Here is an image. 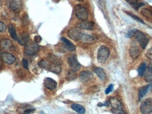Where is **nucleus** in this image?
Returning <instances> with one entry per match:
<instances>
[{"label": "nucleus", "mask_w": 152, "mask_h": 114, "mask_svg": "<svg viewBox=\"0 0 152 114\" xmlns=\"http://www.w3.org/2000/svg\"><path fill=\"white\" fill-rule=\"evenodd\" d=\"M110 52L107 47L102 46L100 47L97 54V59L100 63H104L110 56Z\"/></svg>", "instance_id": "1"}, {"label": "nucleus", "mask_w": 152, "mask_h": 114, "mask_svg": "<svg viewBox=\"0 0 152 114\" xmlns=\"http://www.w3.org/2000/svg\"><path fill=\"white\" fill-rule=\"evenodd\" d=\"M140 110L142 114H151L152 112V99L147 98L140 105Z\"/></svg>", "instance_id": "2"}, {"label": "nucleus", "mask_w": 152, "mask_h": 114, "mask_svg": "<svg viewBox=\"0 0 152 114\" xmlns=\"http://www.w3.org/2000/svg\"><path fill=\"white\" fill-rule=\"evenodd\" d=\"M76 16L78 19L82 21H86L88 17V13L87 9L80 5L76 6L75 7Z\"/></svg>", "instance_id": "3"}, {"label": "nucleus", "mask_w": 152, "mask_h": 114, "mask_svg": "<svg viewBox=\"0 0 152 114\" xmlns=\"http://www.w3.org/2000/svg\"><path fill=\"white\" fill-rule=\"evenodd\" d=\"M68 65L71 70L75 71H78L81 68V64L77 60L76 57L74 55H71L69 56L67 58Z\"/></svg>", "instance_id": "4"}, {"label": "nucleus", "mask_w": 152, "mask_h": 114, "mask_svg": "<svg viewBox=\"0 0 152 114\" xmlns=\"http://www.w3.org/2000/svg\"><path fill=\"white\" fill-rule=\"evenodd\" d=\"M134 36L139 42L141 47L143 49H145L149 42L148 39L146 37L145 34L140 31H135Z\"/></svg>", "instance_id": "5"}, {"label": "nucleus", "mask_w": 152, "mask_h": 114, "mask_svg": "<svg viewBox=\"0 0 152 114\" xmlns=\"http://www.w3.org/2000/svg\"><path fill=\"white\" fill-rule=\"evenodd\" d=\"M39 46L33 42H28L25 46L24 52L27 55H32L39 51Z\"/></svg>", "instance_id": "6"}, {"label": "nucleus", "mask_w": 152, "mask_h": 114, "mask_svg": "<svg viewBox=\"0 0 152 114\" xmlns=\"http://www.w3.org/2000/svg\"><path fill=\"white\" fill-rule=\"evenodd\" d=\"M82 32L78 28H70L67 32L68 36L75 41H80L82 34Z\"/></svg>", "instance_id": "7"}, {"label": "nucleus", "mask_w": 152, "mask_h": 114, "mask_svg": "<svg viewBox=\"0 0 152 114\" xmlns=\"http://www.w3.org/2000/svg\"><path fill=\"white\" fill-rule=\"evenodd\" d=\"M22 0H7L8 8L12 11H17L21 8Z\"/></svg>", "instance_id": "8"}, {"label": "nucleus", "mask_w": 152, "mask_h": 114, "mask_svg": "<svg viewBox=\"0 0 152 114\" xmlns=\"http://www.w3.org/2000/svg\"><path fill=\"white\" fill-rule=\"evenodd\" d=\"M76 27L83 30H94V23L92 21H83L82 22L78 23Z\"/></svg>", "instance_id": "9"}, {"label": "nucleus", "mask_w": 152, "mask_h": 114, "mask_svg": "<svg viewBox=\"0 0 152 114\" xmlns=\"http://www.w3.org/2000/svg\"><path fill=\"white\" fill-rule=\"evenodd\" d=\"M94 74L93 72L89 70L81 71L79 75L80 80L82 83H85L93 79Z\"/></svg>", "instance_id": "10"}, {"label": "nucleus", "mask_w": 152, "mask_h": 114, "mask_svg": "<svg viewBox=\"0 0 152 114\" xmlns=\"http://www.w3.org/2000/svg\"><path fill=\"white\" fill-rule=\"evenodd\" d=\"M1 48L6 51H14L15 47L11 41L8 39L1 40L0 42Z\"/></svg>", "instance_id": "11"}, {"label": "nucleus", "mask_w": 152, "mask_h": 114, "mask_svg": "<svg viewBox=\"0 0 152 114\" xmlns=\"http://www.w3.org/2000/svg\"><path fill=\"white\" fill-rule=\"evenodd\" d=\"M1 57L3 62L8 65L12 64L16 61L15 57L12 54L9 53H3L1 54Z\"/></svg>", "instance_id": "12"}, {"label": "nucleus", "mask_w": 152, "mask_h": 114, "mask_svg": "<svg viewBox=\"0 0 152 114\" xmlns=\"http://www.w3.org/2000/svg\"><path fill=\"white\" fill-rule=\"evenodd\" d=\"M45 88L49 90H53L56 89L57 87V83L56 81L50 78H46L44 82Z\"/></svg>", "instance_id": "13"}, {"label": "nucleus", "mask_w": 152, "mask_h": 114, "mask_svg": "<svg viewBox=\"0 0 152 114\" xmlns=\"http://www.w3.org/2000/svg\"><path fill=\"white\" fill-rule=\"evenodd\" d=\"M109 102L113 111H120L122 110V106L121 104V102L117 98L115 97H111L110 98Z\"/></svg>", "instance_id": "14"}, {"label": "nucleus", "mask_w": 152, "mask_h": 114, "mask_svg": "<svg viewBox=\"0 0 152 114\" xmlns=\"http://www.w3.org/2000/svg\"><path fill=\"white\" fill-rule=\"evenodd\" d=\"M62 44L64 47L69 52H74L76 50V47L74 44L69 40L65 38H62L61 39Z\"/></svg>", "instance_id": "15"}, {"label": "nucleus", "mask_w": 152, "mask_h": 114, "mask_svg": "<svg viewBox=\"0 0 152 114\" xmlns=\"http://www.w3.org/2000/svg\"><path fill=\"white\" fill-rule=\"evenodd\" d=\"M28 34L27 33H23L20 34L17 38L18 43L21 46H26L28 42Z\"/></svg>", "instance_id": "16"}, {"label": "nucleus", "mask_w": 152, "mask_h": 114, "mask_svg": "<svg viewBox=\"0 0 152 114\" xmlns=\"http://www.w3.org/2000/svg\"><path fill=\"white\" fill-rule=\"evenodd\" d=\"M95 40V38L92 36V35L83 33L80 40L85 43H91L94 42Z\"/></svg>", "instance_id": "17"}, {"label": "nucleus", "mask_w": 152, "mask_h": 114, "mask_svg": "<svg viewBox=\"0 0 152 114\" xmlns=\"http://www.w3.org/2000/svg\"><path fill=\"white\" fill-rule=\"evenodd\" d=\"M130 53L132 58L133 59H136L140 54L139 48L137 46H132L130 48Z\"/></svg>", "instance_id": "18"}, {"label": "nucleus", "mask_w": 152, "mask_h": 114, "mask_svg": "<svg viewBox=\"0 0 152 114\" xmlns=\"http://www.w3.org/2000/svg\"><path fill=\"white\" fill-rule=\"evenodd\" d=\"M71 108L79 114H85V110L82 106L78 104H74L71 105Z\"/></svg>", "instance_id": "19"}, {"label": "nucleus", "mask_w": 152, "mask_h": 114, "mask_svg": "<svg viewBox=\"0 0 152 114\" xmlns=\"http://www.w3.org/2000/svg\"><path fill=\"white\" fill-rule=\"evenodd\" d=\"M145 79L147 82H152V62L149 63L146 73Z\"/></svg>", "instance_id": "20"}, {"label": "nucleus", "mask_w": 152, "mask_h": 114, "mask_svg": "<svg viewBox=\"0 0 152 114\" xmlns=\"http://www.w3.org/2000/svg\"><path fill=\"white\" fill-rule=\"evenodd\" d=\"M94 72L101 80H104L106 77L105 71L101 68L97 67L95 68Z\"/></svg>", "instance_id": "21"}, {"label": "nucleus", "mask_w": 152, "mask_h": 114, "mask_svg": "<svg viewBox=\"0 0 152 114\" xmlns=\"http://www.w3.org/2000/svg\"><path fill=\"white\" fill-rule=\"evenodd\" d=\"M149 89V85L142 87L139 90L138 93V98L139 101L141 100V99L146 94Z\"/></svg>", "instance_id": "22"}, {"label": "nucleus", "mask_w": 152, "mask_h": 114, "mask_svg": "<svg viewBox=\"0 0 152 114\" xmlns=\"http://www.w3.org/2000/svg\"><path fill=\"white\" fill-rule=\"evenodd\" d=\"M48 59L49 62L57 64L60 65V64L62 63V60L59 57L53 54H50L49 55Z\"/></svg>", "instance_id": "23"}, {"label": "nucleus", "mask_w": 152, "mask_h": 114, "mask_svg": "<svg viewBox=\"0 0 152 114\" xmlns=\"http://www.w3.org/2000/svg\"><path fill=\"white\" fill-rule=\"evenodd\" d=\"M8 28L9 33L12 39H14V40H16L17 39V35L14 26L12 24H10L8 26Z\"/></svg>", "instance_id": "24"}, {"label": "nucleus", "mask_w": 152, "mask_h": 114, "mask_svg": "<svg viewBox=\"0 0 152 114\" xmlns=\"http://www.w3.org/2000/svg\"><path fill=\"white\" fill-rule=\"evenodd\" d=\"M34 110V109L32 108H28V106L21 107L20 110H18V113L20 114H30L32 111Z\"/></svg>", "instance_id": "25"}, {"label": "nucleus", "mask_w": 152, "mask_h": 114, "mask_svg": "<svg viewBox=\"0 0 152 114\" xmlns=\"http://www.w3.org/2000/svg\"><path fill=\"white\" fill-rule=\"evenodd\" d=\"M142 15L148 18H152V11L147 8H143L141 10Z\"/></svg>", "instance_id": "26"}, {"label": "nucleus", "mask_w": 152, "mask_h": 114, "mask_svg": "<svg viewBox=\"0 0 152 114\" xmlns=\"http://www.w3.org/2000/svg\"><path fill=\"white\" fill-rule=\"evenodd\" d=\"M146 68V65L145 63H143L139 66L138 67L137 71H138V75L140 76H142L145 73V71Z\"/></svg>", "instance_id": "27"}, {"label": "nucleus", "mask_w": 152, "mask_h": 114, "mask_svg": "<svg viewBox=\"0 0 152 114\" xmlns=\"http://www.w3.org/2000/svg\"><path fill=\"white\" fill-rule=\"evenodd\" d=\"M77 78V75L75 71L70 70H69L67 74V78L69 80H73Z\"/></svg>", "instance_id": "28"}, {"label": "nucleus", "mask_w": 152, "mask_h": 114, "mask_svg": "<svg viewBox=\"0 0 152 114\" xmlns=\"http://www.w3.org/2000/svg\"><path fill=\"white\" fill-rule=\"evenodd\" d=\"M128 14V15H130V16L132 17L133 19H135V20H137L138 22H142V23H144L142 19H141L140 17H138L137 16L134 15V14H133L131 13L130 12H126Z\"/></svg>", "instance_id": "29"}, {"label": "nucleus", "mask_w": 152, "mask_h": 114, "mask_svg": "<svg viewBox=\"0 0 152 114\" xmlns=\"http://www.w3.org/2000/svg\"><path fill=\"white\" fill-rule=\"evenodd\" d=\"M17 75L21 79L24 78L25 76V73L24 70L22 69L18 70L17 71Z\"/></svg>", "instance_id": "30"}, {"label": "nucleus", "mask_w": 152, "mask_h": 114, "mask_svg": "<svg viewBox=\"0 0 152 114\" xmlns=\"http://www.w3.org/2000/svg\"><path fill=\"white\" fill-rule=\"evenodd\" d=\"M6 30V26L3 22L0 21V32H5Z\"/></svg>", "instance_id": "31"}, {"label": "nucleus", "mask_w": 152, "mask_h": 114, "mask_svg": "<svg viewBox=\"0 0 152 114\" xmlns=\"http://www.w3.org/2000/svg\"><path fill=\"white\" fill-rule=\"evenodd\" d=\"M113 85L112 84H111L105 90V93L106 94H108L110 93V92H111L113 90Z\"/></svg>", "instance_id": "32"}, {"label": "nucleus", "mask_w": 152, "mask_h": 114, "mask_svg": "<svg viewBox=\"0 0 152 114\" xmlns=\"http://www.w3.org/2000/svg\"><path fill=\"white\" fill-rule=\"evenodd\" d=\"M146 54L147 57L149 58L150 59H152V48H151L148 49Z\"/></svg>", "instance_id": "33"}, {"label": "nucleus", "mask_w": 152, "mask_h": 114, "mask_svg": "<svg viewBox=\"0 0 152 114\" xmlns=\"http://www.w3.org/2000/svg\"><path fill=\"white\" fill-rule=\"evenodd\" d=\"M22 66L24 68L28 70V63L26 60L25 59H23L22 61Z\"/></svg>", "instance_id": "34"}, {"label": "nucleus", "mask_w": 152, "mask_h": 114, "mask_svg": "<svg viewBox=\"0 0 152 114\" xmlns=\"http://www.w3.org/2000/svg\"><path fill=\"white\" fill-rule=\"evenodd\" d=\"M34 40L35 42L37 43H39L42 42V38L39 35H36L34 37Z\"/></svg>", "instance_id": "35"}, {"label": "nucleus", "mask_w": 152, "mask_h": 114, "mask_svg": "<svg viewBox=\"0 0 152 114\" xmlns=\"http://www.w3.org/2000/svg\"><path fill=\"white\" fill-rule=\"evenodd\" d=\"M125 1L132 6H136L137 3V0H125Z\"/></svg>", "instance_id": "36"}, {"label": "nucleus", "mask_w": 152, "mask_h": 114, "mask_svg": "<svg viewBox=\"0 0 152 114\" xmlns=\"http://www.w3.org/2000/svg\"><path fill=\"white\" fill-rule=\"evenodd\" d=\"M134 31H130L126 35V37L128 38H130L134 36Z\"/></svg>", "instance_id": "37"}, {"label": "nucleus", "mask_w": 152, "mask_h": 114, "mask_svg": "<svg viewBox=\"0 0 152 114\" xmlns=\"http://www.w3.org/2000/svg\"><path fill=\"white\" fill-rule=\"evenodd\" d=\"M115 114H126L122 110L120 111H113Z\"/></svg>", "instance_id": "38"}, {"label": "nucleus", "mask_w": 152, "mask_h": 114, "mask_svg": "<svg viewBox=\"0 0 152 114\" xmlns=\"http://www.w3.org/2000/svg\"><path fill=\"white\" fill-rule=\"evenodd\" d=\"M144 5V3H139V4H138V5L137 4V5H136V7H135V8H136V9H138L140 8V7L143 6Z\"/></svg>", "instance_id": "39"}, {"label": "nucleus", "mask_w": 152, "mask_h": 114, "mask_svg": "<svg viewBox=\"0 0 152 114\" xmlns=\"http://www.w3.org/2000/svg\"><path fill=\"white\" fill-rule=\"evenodd\" d=\"M2 67H3V63H2V62H1V60L0 59V69L2 68Z\"/></svg>", "instance_id": "40"}, {"label": "nucleus", "mask_w": 152, "mask_h": 114, "mask_svg": "<svg viewBox=\"0 0 152 114\" xmlns=\"http://www.w3.org/2000/svg\"><path fill=\"white\" fill-rule=\"evenodd\" d=\"M109 105V103L107 101H106L104 104H103V106H108Z\"/></svg>", "instance_id": "41"}, {"label": "nucleus", "mask_w": 152, "mask_h": 114, "mask_svg": "<svg viewBox=\"0 0 152 114\" xmlns=\"http://www.w3.org/2000/svg\"><path fill=\"white\" fill-rule=\"evenodd\" d=\"M98 106H100V107H101V106H103V104L102 103H98V104H97Z\"/></svg>", "instance_id": "42"}, {"label": "nucleus", "mask_w": 152, "mask_h": 114, "mask_svg": "<svg viewBox=\"0 0 152 114\" xmlns=\"http://www.w3.org/2000/svg\"><path fill=\"white\" fill-rule=\"evenodd\" d=\"M53 1H54V2H55V3H58V2L60 0H53Z\"/></svg>", "instance_id": "43"}, {"label": "nucleus", "mask_w": 152, "mask_h": 114, "mask_svg": "<svg viewBox=\"0 0 152 114\" xmlns=\"http://www.w3.org/2000/svg\"><path fill=\"white\" fill-rule=\"evenodd\" d=\"M77 1H79V2H82L84 1V0H76Z\"/></svg>", "instance_id": "44"}, {"label": "nucleus", "mask_w": 152, "mask_h": 114, "mask_svg": "<svg viewBox=\"0 0 152 114\" xmlns=\"http://www.w3.org/2000/svg\"><path fill=\"white\" fill-rule=\"evenodd\" d=\"M71 114H77V113H72Z\"/></svg>", "instance_id": "45"}, {"label": "nucleus", "mask_w": 152, "mask_h": 114, "mask_svg": "<svg viewBox=\"0 0 152 114\" xmlns=\"http://www.w3.org/2000/svg\"><path fill=\"white\" fill-rule=\"evenodd\" d=\"M1 51H0V55H1Z\"/></svg>", "instance_id": "46"}, {"label": "nucleus", "mask_w": 152, "mask_h": 114, "mask_svg": "<svg viewBox=\"0 0 152 114\" xmlns=\"http://www.w3.org/2000/svg\"></svg>", "instance_id": "47"}]
</instances>
